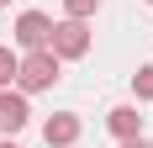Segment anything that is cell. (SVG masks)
<instances>
[{"mask_svg":"<svg viewBox=\"0 0 153 148\" xmlns=\"http://www.w3.org/2000/svg\"><path fill=\"white\" fill-rule=\"evenodd\" d=\"M58 79H63V58L53 48L21 53V64H16V90H21V95H42V90H53Z\"/></svg>","mask_w":153,"mask_h":148,"instance_id":"6da1fadb","label":"cell"},{"mask_svg":"<svg viewBox=\"0 0 153 148\" xmlns=\"http://www.w3.org/2000/svg\"><path fill=\"white\" fill-rule=\"evenodd\" d=\"M90 21H74V16H63V21H53V37H48V48L58 53L63 64H74V58H85L90 53Z\"/></svg>","mask_w":153,"mask_h":148,"instance_id":"7a4b0ae2","label":"cell"},{"mask_svg":"<svg viewBox=\"0 0 153 148\" xmlns=\"http://www.w3.org/2000/svg\"><path fill=\"white\" fill-rule=\"evenodd\" d=\"M11 37H16L21 53H37V48H48V37H53V16H48V11H21Z\"/></svg>","mask_w":153,"mask_h":148,"instance_id":"3957f363","label":"cell"},{"mask_svg":"<svg viewBox=\"0 0 153 148\" xmlns=\"http://www.w3.org/2000/svg\"><path fill=\"white\" fill-rule=\"evenodd\" d=\"M27 122H32V95H21L16 85H5L0 90V138H16Z\"/></svg>","mask_w":153,"mask_h":148,"instance_id":"277c9868","label":"cell"},{"mask_svg":"<svg viewBox=\"0 0 153 148\" xmlns=\"http://www.w3.org/2000/svg\"><path fill=\"white\" fill-rule=\"evenodd\" d=\"M79 132H85L79 111H53V117L42 122V143H48V148H74Z\"/></svg>","mask_w":153,"mask_h":148,"instance_id":"5b68a950","label":"cell"},{"mask_svg":"<svg viewBox=\"0 0 153 148\" xmlns=\"http://www.w3.org/2000/svg\"><path fill=\"white\" fill-rule=\"evenodd\" d=\"M106 127L116 132V143L143 138V117H137V106H111V111H106Z\"/></svg>","mask_w":153,"mask_h":148,"instance_id":"8992f818","label":"cell"},{"mask_svg":"<svg viewBox=\"0 0 153 148\" xmlns=\"http://www.w3.org/2000/svg\"><path fill=\"white\" fill-rule=\"evenodd\" d=\"M132 95H137V101H153V64H137V74H132Z\"/></svg>","mask_w":153,"mask_h":148,"instance_id":"52a82bcc","label":"cell"},{"mask_svg":"<svg viewBox=\"0 0 153 148\" xmlns=\"http://www.w3.org/2000/svg\"><path fill=\"white\" fill-rule=\"evenodd\" d=\"M16 64H21V53H16V48H0V90L16 85Z\"/></svg>","mask_w":153,"mask_h":148,"instance_id":"ba28073f","label":"cell"},{"mask_svg":"<svg viewBox=\"0 0 153 148\" xmlns=\"http://www.w3.org/2000/svg\"><path fill=\"white\" fill-rule=\"evenodd\" d=\"M100 11V0H63V16H74V21H90Z\"/></svg>","mask_w":153,"mask_h":148,"instance_id":"9c48e42d","label":"cell"},{"mask_svg":"<svg viewBox=\"0 0 153 148\" xmlns=\"http://www.w3.org/2000/svg\"><path fill=\"white\" fill-rule=\"evenodd\" d=\"M122 148H153V143H148V132H143V138H127Z\"/></svg>","mask_w":153,"mask_h":148,"instance_id":"30bf717a","label":"cell"},{"mask_svg":"<svg viewBox=\"0 0 153 148\" xmlns=\"http://www.w3.org/2000/svg\"><path fill=\"white\" fill-rule=\"evenodd\" d=\"M0 148H16V143H11V138H0Z\"/></svg>","mask_w":153,"mask_h":148,"instance_id":"8fae6325","label":"cell"},{"mask_svg":"<svg viewBox=\"0 0 153 148\" xmlns=\"http://www.w3.org/2000/svg\"><path fill=\"white\" fill-rule=\"evenodd\" d=\"M0 5H11V0H0Z\"/></svg>","mask_w":153,"mask_h":148,"instance_id":"7c38bea8","label":"cell"},{"mask_svg":"<svg viewBox=\"0 0 153 148\" xmlns=\"http://www.w3.org/2000/svg\"><path fill=\"white\" fill-rule=\"evenodd\" d=\"M148 5H153V0H148Z\"/></svg>","mask_w":153,"mask_h":148,"instance_id":"4fadbf2b","label":"cell"}]
</instances>
